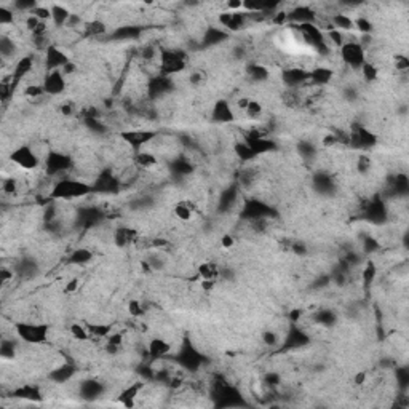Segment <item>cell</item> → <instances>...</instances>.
<instances>
[{
  "instance_id": "1",
  "label": "cell",
  "mask_w": 409,
  "mask_h": 409,
  "mask_svg": "<svg viewBox=\"0 0 409 409\" xmlns=\"http://www.w3.org/2000/svg\"><path fill=\"white\" fill-rule=\"evenodd\" d=\"M95 190L91 184L81 181V179H74V178H61L58 179L53 187H51V198L55 200H75V198H84L90 195Z\"/></svg>"
},
{
  "instance_id": "2",
  "label": "cell",
  "mask_w": 409,
  "mask_h": 409,
  "mask_svg": "<svg viewBox=\"0 0 409 409\" xmlns=\"http://www.w3.org/2000/svg\"><path fill=\"white\" fill-rule=\"evenodd\" d=\"M16 336L26 344L40 345L48 341L50 324L47 323H30V321H16L15 323Z\"/></svg>"
},
{
  "instance_id": "3",
  "label": "cell",
  "mask_w": 409,
  "mask_h": 409,
  "mask_svg": "<svg viewBox=\"0 0 409 409\" xmlns=\"http://www.w3.org/2000/svg\"><path fill=\"white\" fill-rule=\"evenodd\" d=\"M158 59L160 72L163 77L176 75L187 67V55L182 50H161Z\"/></svg>"
},
{
  "instance_id": "4",
  "label": "cell",
  "mask_w": 409,
  "mask_h": 409,
  "mask_svg": "<svg viewBox=\"0 0 409 409\" xmlns=\"http://www.w3.org/2000/svg\"><path fill=\"white\" fill-rule=\"evenodd\" d=\"M339 53L344 64L352 69H360L366 63V48L358 40H345Z\"/></svg>"
},
{
  "instance_id": "5",
  "label": "cell",
  "mask_w": 409,
  "mask_h": 409,
  "mask_svg": "<svg viewBox=\"0 0 409 409\" xmlns=\"http://www.w3.org/2000/svg\"><path fill=\"white\" fill-rule=\"evenodd\" d=\"M10 161L24 171H34L40 165V157L30 146H19L10 153Z\"/></svg>"
},
{
  "instance_id": "6",
  "label": "cell",
  "mask_w": 409,
  "mask_h": 409,
  "mask_svg": "<svg viewBox=\"0 0 409 409\" xmlns=\"http://www.w3.org/2000/svg\"><path fill=\"white\" fill-rule=\"evenodd\" d=\"M349 144L355 149L367 150L377 144V136L374 133L363 125H353L349 133Z\"/></svg>"
},
{
  "instance_id": "7",
  "label": "cell",
  "mask_w": 409,
  "mask_h": 409,
  "mask_svg": "<svg viewBox=\"0 0 409 409\" xmlns=\"http://www.w3.org/2000/svg\"><path fill=\"white\" fill-rule=\"evenodd\" d=\"M298 30L301 37L304 38V42L315 48L316 51H328V47H326V38H324V34L320 26L316 24H299L298 26Z\"/></svg>"
},
{
  "instance_id": "8",
  "label": "cell",
  "mask_w": 409,
  "mask_h": 409,
  "mask_svg": "<svg viewBox=\"0 0 409 409\" xmlns=\"http://www.w3.org/2000/svg\"><path fill=\"white\" fill-rule=\"evenodd\" d=\"M243 141L253 149V152L256 155H262V153H269L277 150V144L275 141L269 139L267 136H264V133L258 131V130H251L244 135Z\"/></svg>"
},
{
  "instance_id": "9",
  "label": "cell",
  "mask_w": 409,
  "mask_h": 409,
  "mask_svg": "<svg viewBox=\"0 0 409 409\" xmlns=\"http://www.w3.org/2000/svg\"><path fill=\"white\" fill-rule=\"evenodd\" d=\"M155 136L157 133L150 130H128V131L120 133V138L135 152H139L146 144H149L150 141L155 139Z\"/></svg>"
},
{
  "instance_id": "10",
  "label": "cell",
  "mask_w": 409,
  "mask_h": 409,
  "mask_svg": "<svg viewBox=\"0 0 409 409\" xmlns=\"http://www.w3.org/2000/svg\"><path fill=\"white\" fill-rule=\"evenodd\" d=\"M281 81L288 90H301L309 78V69L304 67H286L281 70Z\"/></svg>"
},
{
  "instance_id": "11",
  "label": "cell",
  "mask_w": 409,
  "mask_h": 409,
  "mask_svg": "<svg viewBox=\"0 0 409 409\" xmlns=\"http://www.w3.org/2000/svg\"><path fill=\"white\" fill-rule=\"evenodd\" d=\"M72 167V158L61 152H50L45 160V170L48 176H59Z\"/></svg>"
},
{
  "instance_id": "12",
  "label": "cell",
  "mask_w": 409,
  "mask_h": 409,
  "mask_svg": "<svg viewBox=\"0 0 409 409\" xmlns=\"http://www.w3.org/2000/svg\"><path fill=\"white\" fill-rule=\"evenodd\" d=\"M70 63L67 53L58 45H50L45 50V67L47 70H63Z\"/></svg>"
},
{
  "instance_id": "13",
  "label": "cell",
  "mask_w": 409,
  "mask_h": 409,
  "mask_svg": "<svg viewBox=\"0 0 409 409\" xmlns=\"http://www.w3.org/2000/svg\"><path fill=\"white\" fill-rule=\"evenodd\" d=\"M42 87L45 90V95L58 96L66 90V75L63 70H47L44 77Z\"/></svg>"
},
{
  "instance_id": "14",
  "label": "cell",
  "mask_w": 409,
  "mask_h": 409,
  "mask_svg": "<svg viewBox=\"0 0 409 409\" xmlns=\"http://www.w3.org/2000/svg\"><path fill=\"white\" fill-rule=\"evenodd\" d=\"M247 19H248V13H241V12H222L218 16L219 24L222 27L232 30V32H237V30L243 29Z\"/></svg>"
},
{
  "instance_id": "15",
  "label": "cell",
  "mask_w": 409,
  "mask_h": 409,
  "mask_svg": "<svg viewBox=\"0 0 409 409\" xmlns=\"http://www.w3.org/2000/svg\"><path fill=\"white\" fill-rule=\"evenodd\" d=\"M211 118L214 121H218V124H230V121H233L235 115H233L230 102L226 99H219L214 102L213 110H211Z\"/></svg>"
},
{
  "instance_id": "16",
  "label": "cell",
  "mask_w": 409,
  "mask_h": 409,
  "mask_svg": "<svg viewBox=\"0 0 409 409\" xmlns=\"http://www.w3.org/2000/svg\"><path fill=\"white\" fill-rule=\"evenodd\" d=\"M139 238L138 230L131 227H118L114 232V243L118 248H128L131 244H135Z\"/></svg>"
},
{
  "instance_id": "17",
  "label": "cell",
  "mask_w": 409,
  "mask_h": 409,
  "mask_svg": "<svg viewBox=\"0 0 409 409\" xmlns=\"http://www.w3.org/2000/svg\"><path fill=\"white\" fill-rule=\"evenodd\" d=\"M288 21L294 23V26L299 24H315L316 21V15L313 10H310L309 7H298L294 8L291 13H288Z\"/></svg>"
},
{
  "instance_id": "18",
  "label": "cell",
  "mask_w": 409,
  "mask_h": 409,
  "mask_svg": "<svg viewBox=\"0 0 409 409\" xmlns=\"http://www.w3.org/2000/svg\"><path fill=\"white\" fill-rule=\"evenodd\" d=\"M170 352H171V344L163 339V337H153V339L149 341L147 355L152 360H158V358L167 356Z\"/></svg>"
},
{
  "instance_id": "19",
  "label": "cell",
  "mask_w": 409,
  "mask_h": 409,
  "mask_svg": "<svg viewBox=\"0 0 409 409\" xmlns=\"http://www.w3.org/2000/svg\"><path fill=\"white\" fill-rule=\"evenodd\" d=\"M34 67V58L32 56H23L21 59L18 61L13 67V74H12V84L16 88V85L21 81L30 70Z\"/></svg>"
},
{
  "instance_id": "20",
  "label": "cell",
  "mask_w": 409,
  "mask_h": 409,
  "mask_svg": "<svg viewBox=\"0 0 409 409\" xmlns=\"http://www.w3.org/2000/svg\"><path fill=\"white\" fill-rule=\"evenodd\" d=\"M173 213H175V216L182 221V222H189L192 221L193 218H195V214H197V204L190 201V200H182V201H178L175 204V210H173Z\"/></svg>"
},
{
  "instance_id": "21",
  "label": "cell",
  "mask_w": 409,
  "mask_h": 409,
  "mask_svg": "<svg viewBox=\"0 0 409 409\" xmlns=\"http://www.w3.org/2000/svg\"><path fill=\"white\" fill-rule=\"evenodd\" d=\"M221 267L218 264H214L211 261H207V262H201L197 269V277L198 280H213V281H218L221 278Z\"/></svg>"
},
{
  "instance_id": "22",
  "label": "cell",
  "mask_w": 409,
  "mask_h": 409,
  "mask_svg": "<svg viewBox=\"0 0 409 409\" xmlns=\"http://www.w3.org/2000/svg\"><path fill=\"white\" fill-rule=\"evenodd\" d=\"M133 161H135V165L141 170H153V168L158 167L157 155H153V153H150V152H144V150L135 152Z\"/></svg>"
},
{
  "instance_id": "23",
  "label": "cell",
  "mask_w": 409,
  "mask_h": 409,
  "mask_svg": "<svg viewBox=\"0 0 409 409\" xmlns=\"http://www.w3.org/2000/svg\"><path fill=\"white\" fill-rule=\"evenodd\" d=\"M333 77H334V72L330 67H324V66H318V67L309 70V78H310L312 84H315V85L330 84Z\"/></svg>"
},
{
  "instance_id": "24",
  "label": "cell",
  "mask_w": 409,
  "mask_h": 409,
  "mask_svg": "<svg viewBox=\"0 0 409 409\" xmlns=\"http://www.w3.org/2000/svg\"><path fill=\"white\" fill-rule=\"evenodd\" d=\"M141 390H142V384L141 382H135V384L130 385L128 388H125V390L120 393L118 401L124 404L125 407H133V406H135L136 398L139 396V392Z\"/></svg>"
},
{
  "instance_id": "25",
  "label": "cell",
  "mask_w": 409,
  "mask_h": 409,
  "mask_svg": "<svg viewBox=\"0 0 409 409\" xmlns=\"http://www.w3.org/2000/svg\"><path fill=\"white\" fill-rule=\"evenodd\" d=\"M330 23L333 26V29L341 30V32H350V30L355 29L353 26V19L350 16H347L345 13H334L330 19Z\"/></svg>"
},
{
  "instance_id": "26",
  "label": "cell",
  "mask_w": 409,
  "mask_h": 409,
  "mask_svg": "<svg viewBox=\"0 0 409 409\" xmlns=\"http://www.w3.org/2000/svg\"><path fill=\"white\" fill-rule=\"evenodd\" d=\"M70 16L72 13L69 12V10L63 5H51V21L56 27H63V26H67Z\"/></svg>"
},
{
  "instance_id": "27",
  "label": "cell",
  "mask_w": 409,
  "mask_h": 409,
  "mask_svg": "<svg viewBox=\"0 0 409 409\" xmlns=\"http://www.w3.org/2000/svg\"><path fill=\"white\" fill-rule=\"evenodd\" d=\"M247 74L256 84H259V81H265L269 78V69L262 64H250L247 67Z\"/></svg>"
},
{
  "instance_id": "28",
  "label": "cell",
  "mask_w": 409,
  "mask_h": 409,
  "mask_svg": "<svg viewBox=\"0 0 409 409\" xmlns=\"http://www.w3.org/2000/svg\"><path fill=\"white\" fill-rule=\"evenodd\" d=\"M233 152H235V155H237V157H238L240 160H243V161H251V160H254L256 157H258V155H256V153L253 152V149H251L243 139L238 141V142H235Z\"/></svg>"
},
{
  "instance_id": "29",
  "label": "cell",
  "mask_w": 409,
  "mask_h": 409,
  "mask_svg": "<svg viewBox=\"0 0 409 409\" xmlns=\"http://www.w3.org/2000/svg\"><path fill=\"white\" fill-rule=\"evenodd\" d=\"M93 258V253L87 248H78L75 251L70 253L69 256V262L74 264V265H84V264H88Z\"/></svg>"
},
{
  "instance_id": "30",
  "label": "cell",
  "mask_w": 409,
  "mask_h": 409,
  "mask_svg": "<svg viewBox=\"0 0 409 409\" xmlns=\"http://www.w3.org/2000/svg\"><path fill=\"white\" fill-rule=\"evenodd\" d=\"M87 328L91 336L95 337H102V339H107L112 334V324H104V323H87Z\"/></svg>"
},
{
  "instance_id": "31",
  "label": "cell",
  "mask_w": 409,
  "mask_h": 409,
  "mask_svg": "<svg viewBox=\"0 0 409 409\" xmlns=\"http://www.w3.org/2000/svg\"><path fill=\"white\" fill-rule=\"evenodd\" d=\"M84 29H85V35H90V37H99L102 34H106V24L99 21V19L87 21L84 24Z\"/></svg>"
},
{
  "instance_id": "32",
  "label": "cell",
  "mask_w": 409,
  "mask_h": 409,
  "mask_svg": "<svg viewBox=\"0 0 409 409\" xmlns=\"http://www.w3.org/2000/svg\"><path fill=\"white\" fill-rule=\"evenodd\" d=\"M69 333L70 336L74 337L75 341L78 342H87L91 339V334L87 328V324H78V323H74V324H70V328H69Z\"/></svg>"
},
{
  "instance_id": "33",
  "label": "cell",
  "mask_w": 409,
  "mask_h": 409,
  "mask_svg": "<svg viewBox=\"0 0 409 409\" xmlns=\"http://www.w3.org/2000/svg\"><path fill=\"white\" fill-rule=\"evenodd\" d=\"M15 53H16V45L13 42V38L2 35V38H0V55H2V58H13Z\"/></svg>"
},
{
  "instance_id": "34",
  "label": "cell",
  "mask_w": 409,
  "mask_h": 409,
  "mask_svg": "<svg viewBox=\"0 0 409 409\" xmlns=\"http://www.w3.org/2000/svg\"><path fill=\"white\" fill-rule=\"evenodd\" d=\"M377 277V267H376V264L373 261H367L366 265H364V269L361 272V278H363V283L366 286H370Z\"/></svg>"
},
{
  "instance_id": "35",
  "label": "cell",
  "mask_w": 409,
  "mask_h": 409,
  "mask_svg": "<svg viewBox=\"0 0 409 409\" xmlns=\"http://www.w3.org/2000/svg\"><path fill=\"white\" fill-rule=\"evenodd\" d=\"M361 70V75L366 81H376L377 78H379V69H377L373 63H370V61H366V63L360 67Z\"/></svg>"
},
{
  "instance_id": "36",
  "label": "cell",
  "mask_w": 409,
  "mask_h": 409,
  "mask_svg": "<svg viewBox=\"0 0 409 409\" xmlns=\"http://www.w3.org/2000/svg\"><path fill=\"white\" fill-rule=\"evenodd\" d=\"M243 112H244V114H247L250 118H259V117L262 115V112H264V107H262V104H261V102H259L258 99L250 98L248 106H247V109H244Z\"/></svg>"
},
{
  "instance_id": "37",
  "label": "cell",
  "mask_w": 409,
  "mask_h": 409,
  "mask_svg": "<svg viewBox=\"0 0 409 409\" xmlns=\"http://www.w3.org/2000/svg\"><path fill=\"white\" fill-rule=\"evenodd\" d=\"M353 26L361 35H370L373 32V23L364 16H358L356 19H353Z\"/></svg>"
},
{
  "instance_id": "38",
  "label": "cell",
  "mask_w": 409,
  "mask_h": 409,
  "mask_svg": "<svg viewBox=\"0 0 409 409\" xmlns=\"http://www.w3.org/2000/svg\"><path fill=\"white\" fill-rule=\"evenodd\" d=\"M127 310L131 318H141V316H144L146 313L144 307H142V304L138 299H130L127 304Z\"/></svg>"
},
{
  "instance_id": "39",
  "label": "cell",
  "mask_w": 409,
  "mask_h": 409,
  "mask_svg": "<svg viewBox=\"0 0 409 409\" xmlns=\"http://www.w3.org/2000/svg\"><path fill=\"white\" fill-rule=\"evenodd\" d=\"M373 168V160L371 157H367L366 153H361V155H358V160H356V170L360 175H367V173L371 171Z\"/></svg>"
},
{
  "instance_id": "40",
  "label": "cell",
  "mask_w": 409,
  "mask_h": 409,
  "mask_svg": "<svg viewBox=\"0 0 409 409\" xmlns=\"http://www.w3.org/2000/svg\"><path fill=\"white\" fill-rule=\"evenodd\" d=\"M226 37V34L222 32V30L216 29V27H210L207 30V34H204V44H210V45H214L221 42V40Z\"/></svg>"
},
{
  "instance_id": "41",
  "label": "cell",
  "mask_w": 409,
  "mask_h": 409,
  "mask_svg": "<svg viewBox=\"0 0 409 409\" xmlns=\"http://www.w3.org/2000/svg\"><path fill=\"white\" fill-rule=\"evenodd\" d=\"M29 15H34L35 18H38L40 21H44V23H48L50 19H51V8L48 7H44V5H37L32 12H30Z\"/></svg>"
},
{
  "instance_id": "42",
  "label": "cell",
  "mask_w": 409,
  "mask_h": 409,
  "mask_svg": "<svg viewBox=\"0 0 409 409\" xmlns=\"http://www.w3.org/2000/svg\"><path fill=\"white\" fill-rule=\"evenodd\" d=\"M45 95V90L42 85H37V84H30L26 87L24 90V96L30 98V99H35V98H40Z\"/></svg>"
},
{
  "instance_id": "43",
  "label": "cell",
  "mask_w": 409,
  "mask_h": 409,
  "mask_svg": "<svg viewBox=\"0 0 409 409\" xmlns=\"http://www.w3.org/2000/svg\"><path fill=\"white\" fill-rule=\"evenodd\" d=\"M15 344L12 341H4L2 345H0V355H2V358H5V360H10V358H15Z\"/></svg>"
},
{
  "instance_id": "44",
  "label": "cell",
  "mask_w": 409,
  "mask_h": 409,
  "mask_svg": "<svg viewBox=\"0 0 409 409\" xmlns=\"http://www.w3.org/2000/svg\"><path fill=\"white\" fill-rule=\"evenodd\" d=\"M326 35H328L330 38V42L334 44L337 48H341L345 42V38H344V34L341 32V30H336V29H330L328 32H326Z\"/></svg>"
},
{
  "instance_id": "45",
  "label": "cell",
  "mask_w": 409,
  "mask_h": 409,
  "mask_svg": "<svg viewBox=\"0 0 409 409\" xmlns=\"http://www.w3.org/2000/svg\"><path fill=\"white\" fill-rule=\"evenodd\" d=\"M0 24L2 26H10L13 24V12L5 7H0Z\"/></svg>"
},
{
  "instance_id": "46",
  "label": "cell",
  "mask_w": 409,
  "mask_h": 409,
  "mask_svg": "<svg viewBox=\"0 0 409 409\" xmlns=\"http://www.w3.org/2000/svg\"><path fill=\"white\" fill-rule=\"evenodd\" d=\"M395 67L400 72H404V70L409 69V58L406 55H396L395 56Z\"/></svg>"
},
{
  "instance_id": "47",
  "label": "cell",
  "mask_w": 409,
  "mask_h": 409,
  "mask_svg": "<svg viewBox=\"0 0 409 409\" xmlns=\"http://www.w3.org/2000/svg\"><path fill=\"white\" fill-rule=\"evenodd\" d=\"M204 80H207V74H204L203 70H193L190 74V84L193 87H200Z\"/></svg>"
},
{
  "instance_id": "48",
  "label": "cell",
  "mask_w": 409,
  "mask_h": 409,
  "mask_svg": "<svg viewBox=\"0 0 409 409\" xmlns=\"http://www.w3.org/2000/svg\"><path fill=\"white\" fill-rule=\"evenodd\" d=\"M4 192L8 193V195H13V193L18 192V182L16 179L10 178V179H5L4 181Z\"/></svg>"
},
{
  "instance_id": "49",
  "label": "cell",
  "mask_w": 409,
  "mask_h": 409,
  "mask_svg": "<svg viewBox=\"0 0 409 409\" xmlns=\"http://www.w3.org/2000/svg\"><path fill=\"white\" fill-rule=\"evenodd\" d=\"M341 142V136L339 135H326L324 138H323V141H321V144L324 146V147H334V146H337Z\"/></svg>"
},
{
  "instance_id": "50",
  "label": "cell",
  "mask_w": 409,
  "mask_h": 409,
  "mask_svg": "<svg viewBox=\"0 0 409 409\" xmlns=\"http://www.w3.org/2000/svg\"><path fill=\"white\" fill-rule=\"evenodd\" d=\"M40 23H42V21H40L38 18H35L34 15H27V18H26V23H24V24H26V29L29 30L30 34H32L34 30L37 29V26H38Z\"/></svg>"
},
{
  "instance_id": "51",
  "label": "cell",
  "mask_w": 409,
  "mask_h": 409,
  "mask_svg": "<svg viewBox=\"0 0 409 409\" xmlns=\"http://www.w3.org/2000/svg\"><path fill=\"white\" fill-rule=\"evenodd\" d=\"M221 247H222L224 250H230V248H233V247H235V237H233V235H230V233L222 235V237H221Z\"/></svg>"
},
{
  "instance_id": "52",
  "label": "cell",
  "mask_w": 409,
  "mask_h": 409,
  "mask_svg": "<svg viewBox=\"0 0 409 409\" xmlns=\"http://www.w3.org/2000/svg\"><path fill=\"white\" fill-rule=\"evenodd\" d=\"M262 341H264L265 345H275L278 342V336L275 334L273 331H265L262 334Z\"/></svg>"
},
{
  "instance_id": "53",
  "label": "cell",
  "mask_w": 409,
  "mask_h": 409,
  "mask_svg": "<svg viewBox=\"0 0 409 409\" xmlns=\"http://www.w3.org/2000/svg\"><path fill=\"white\" fill-rule=\"evenodd\" d=\"M0 281H2L4 284L13 281V270H10L8 267L0 269Z\"/></svg>"
},
{
  "instance_id": "54",
  "label": "cell",
  "mask_w": 409,
  "mask_h": 409,
  "mask_svg": "<svg viewBox=\"0 0 409 409\" xmlns=\"http://www.w3.org/2000/svg\"><path fill=\"white\" fill-rule=\"evenodd\" d=\"M286 21H288V13H286V12H277V13H273V23L277 24V26H281V24H284Z\"/></svg>"
},
{
  "instance_id": "55",
  "label": "cell",
  "mask_w": 409,
  "mask_h": 409,
  "mask_svg": "<svg viewBox=\"0 0 409 409\" xmlns=\"http://www.w3.org/2000/svg\"><path fill=\"white\" fill-rule=\"evenodd\" d=\"M226 5H227V12H241L243 10L241 0H230V2H227Z\"/></svg>"
},
{
  "instance_id": "56",
  "label": "cell",
  "mask_w": 409,
  "mask_h": 409,
  "mask_svg": "<svg viewBox=\"0 0 409 409\" xmlns=\"http://www.w3.org/2000/svg\"><path fill=\"white\" fill-rule=\"evenodd\" d=\"M77 288H78V280H77V278H74V280H70V281L66 284L64 293H67V294H70V293H75V291H77Z\"/></svg>"
},
{
  "instance_id": "57",
  "label": "cell",
  "mask_w": 409,
  "mask_h": 409,
  "mask_svg": "<svg viewBox=\"0 0 409 409\" xmlns=\"http://www.w3.org/2000/svg\"><path fill=\"white\" fill-rule=\"evenodd\" d=\"M61 112H63V114L67 115V117L72 115V106H70V104H64L63 107H61Z\"/></svg>"
},
{
  "instance_id": "58",
  "label": "cell",
  "mask_w": 409,
  "mask_h": 409,
  "mask_svg": "<svg viewBox=\"0 0 409 409\" xmlns=\"http://www.w3.org/2000/svg\"><path fill=\"white\" fill-rule=\"evenodd\" d=\"M364 379H366V374H364V373H361V374H358V376L355 377V382H356L358 385H361V384L364 382Z\"/></svg>"
}]
</instances>
